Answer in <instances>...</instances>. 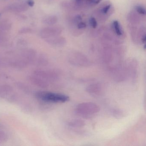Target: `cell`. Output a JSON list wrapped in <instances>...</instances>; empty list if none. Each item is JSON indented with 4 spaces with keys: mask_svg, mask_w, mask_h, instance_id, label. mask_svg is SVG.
Returning a JSON list of instances; mask_svg holds the SVG:
<instances>
[{
    "mask_svg": "<svg viewBox=\"0 0 146 146\" xmlns=\"http://www.w3.org/2000/svg\"><path fill=\"white\" fill-rule=\"evenodd\" d=\"M93 6H94L90 0H75L73 7L76 10L79 11Z\"/></svg>",
    "mask_w": 146,
    "mask_h": 146,
    "instance_id": "obj_15",
    "label": "cell"
},
{
    "mask_svg": "<svg viewBox=\"0 0 146 146\" xmlns=\"http://www.w3.org/2000/svg\"><path fill=\"white\" fill-rule=\"evenodd\" d=\"M82 21V17L80 15H77L74 17L73 19H72V25H74L76 26L77 24L79 22Z\"/></svg>",
    "mask_w": 146,
    "mask_h": 146,
    "instance_id": "obj_26",
    "label": "cell"
},
{
    "mask_svg": "<svg viewBox=\"0 0 146 146\" xmlns=\"http://www.w3.org/2000/svg\"><path fill=\"white\" fill-rule=\"evenodd\" d=\"M140 15L134 11L130 12L127 15V19L129 25H138L141 22Z\"/></svg>",
    "mask_w": 146,
    "mask_h": 146,
    "instance_id": "obj_13",
    "label": "cell"
},
{
    "mask_svg": "<svg viewBox=\"0 0 146 146\" xmlns=\"http://www.w3.org/2000/svg\"><path fill=\"white\" fill-rule=\"evenodd\" d=\"M34 74L43 78L48 82L52 81H55L59 77L58 73L54 70H38L35 71Z\"/></svg>",
    "mask_w": 146,
    "mask_h": 146,
    "instance_id": "obj_8",
    "label": "cell"
},
{
    "mask_svg": "<svg viewBox=\"0 0 146 146\" xmlns=\"http://www.w3.org/2000/svg\"><path fill=\"white\" fill-rule=\"evenodd\" d=\"M113 78L115 82H121L129 78V72L126 63L119 64L111 69Z\"/></svg>",
    "mask_w": 146,
    "mask_h": 146,
    "instance_id": "obj_5",
    "label": "cell"
},
{
    "mask_svg": "<svg viewBox=\"0 0 146 146\" xmlns=\"http://www.w3.org/2000/svg\"><path fill=\"white\" fill-rule=\"evenodd\" d=\"M68 58L69 63L75 66L86 67L91 65L89 59L80 52H72L69 54Z\"/></svg>",
    "mask_w": 146,
    "mask_h": 146,
    "instance_id": "obj_4",
    "label": "cell"
},
{
    "mask_svg": "<svg viewBox=\"0 0 146 146\" xmlns=\"http://www.w3.org/2000/svg\"><path fill=\"white\" fill-rule=\"evenodd\" d=\"M12 91V88L9 86H3L0 88V94L2 96L7 95Z\"/></svg>",
    "mask_w": 146,
    "mask_h": 146,
    "instance_id": "obj_21",
    "label": "cell"
},
{
    "mask_svg": "<svg viewBox=\"0 0 146 146\" xmlns=\"http://www.w3.org/2000/svg\"><path fill=\"white\" fill-rule=\"evenodd\" d=\"M139 28L135 25H129V29L130 31L131 36V40L135 44H141L140 42L139 36Z\"/></svg>",
    "mask_w": 146,
    "mask_h": 146,
    "instance_id": "obj_16",
    "label": "cell"
},
{
    "mask_svg": "<svg viewBox=\"0 0 146 146\" xmlns=\"http://www.w3.org/2000/svg\"><path fill=\"white\" fill-rule=\"evenodd\" d=\"M68 125L70 127L73 128H80L85 125V123L84 121L78 119H72L68 122Z\"/></svg>",
    "mask_w": 146,
    "mask_h": 146,
    "instance_id": "obj_17",
    "label": "cell"
},
{
    "mask_svg": "<svg viewBox=\"0 0 146 146\" xmlns=\"http://www.w3.org/2000/svg\"><path fill=\"white\" fill-rule=\"evenodd\" d=\"M110 112L113 116L117 118H121L125 115V111L119 108H112L110 111Z\"/></svg>",
    "mask_w": 146,
    "mask_h": 146,
    "instance_id": "obj_18",
    "label": "cell"
},
{
    "mask_svg": "<svg viewBox=\"0 0 146 146\" xmlns=\"http://www.w3.org/2000/svg\"><path fill=\"white\" fill-rule=\"evenodd\" d=\"M7 139V135L4 131L0 130V142L5 141Z\"/></svg>",
    "mask_w": 146,
    "mask_h": 146,
    "instance_id": "obj_27",
    "label": "cell"
},
{
    "mask_svg": "<svg viewBox=\"0 0 146 146\" xmlns=\"http://www.w3.org/2000/svg\"><path fill=\"white\" fill-rule=\"evenodd\" d=\"M105 87L101 83L97 82L87 86L86 90L88 94L93 97H98L101 96L105 92Z\"/></svg>",
    "mask_w": 146,
    "mask_h": 146,
    "instance_id": "obj_7",
    "label": "cell"
},
{
    "mask_svg": "<svg viewBox=\"0 0 146 146\" xmlns=\"http://www.w3.org/2000/svg\"><path fill=\"white\" fill-rule=\"evenodd\" d=\"M129 72V78L133 82H136L138 78V63L135 58L129 59L125 61Z\"/></svg>",
    "mask_w": 146,
    "mask_h": 146,
    "instance_id": "obj_6",
    "label": "cell"
},
{
    "mask_svg": "<svg viewBox=\"0 0 146 146\" xmlns=\"http://www.w3.org/2000/svg\"><path fill=\"white\" fill-rule=\"evenodd\" d=\"M75 111L78 116L85 118H90L100 111V108L93 102H83L77 106Z\"/></svg>",
    "mask_w": 146,
    "mask_h": 146,
    "instance_id": "obj_1",
    "label": "cell"
},
{
    "mask_svg": "<svg viewBox=\"0 0 146 146\" xmlns=\"http://www.w3.org/2000/svg\"><path fill=\"white\" fill-rule=\"evenodd\" d=\"M135 11L139 15L141 16H145L146 14V11L143 7L141 5H137L135 7Z\"/></svg>",
    "mask_w": 146,
    "mask_h": 146,
    "instance_id": "obj_23",
    "label": "cell"
},
{
    "mask_svg": "<svg viewBox=\"0 0 146 146\" xmlns=\"http://www.w3.org/2000/svg\"><path fill=\"white\" fill-rule=\"evenodd\" d=\"M90 2H91L92 5L93 6H94L100 3L102 0H90Z\"/></svg>",
    "mask_w": 146,
    "mask_h": 146,
    "instance_id": "obj_30",
    "label": "cell"
},
{
    "mask_svg": "<svg viewBox=\"0 0 146 146\" xmlns=\"http://www.w3.org/2000/svg\"><path fill=\"white\" fill-rule=\"evenodd\" d=\"M89 24L93 29H96L97 26V22L96 19L94 17H91L89 19Z\"/></svg>",
    "mask_w": 146,
    "mask_h": 146,
    "instance_id": "obj_24",
    "label": "cell"
},
{
    "mask_svg": "<svg viewBox=\"0 0 146 146\" xmlns=\"http://www.w3.org/2000/svg\"><path fill=\"white\" fill-rule=\"evenodd\" d=\"M114 9L111 3L108 1H105L96 10V16L100 23H104L113 14Z\"/></svg>",
    "mask_w": 146,
    "mask_h": 146,
    "instance_id": "obj_3",
    "label": "cell"
},
{
    "mask_svg": "<svg viewBox=\"0 0 146 146\" xmlns=\"http://www.w3.org/2000/svg\"><path fill=\"white\" fill-rule=\"evenodd\" d=\"M26 3L28 5V6L30 7H33L35 4V1L34 0H27Z\"/></svg>",
    "mask_w": 146,
    "mask_h": 146,
    "instance_id": "obj_29",
    "label": "cell"
},
{
    "mask_svg": "<svg viewBox=\"0 0 146 146\" xmlns=\"http://www.w3.org/2000/svg\"><path fill=\"white\" fill-rule=\"evenodd\" d=\"M112 31L118 38L122 39L125 37V33L119 22L115 20L111 24Z\"/></svg>",
    "mask_w": 146,
    "mask_h": 146,
    "instance_id": "obj_12",
    "label": "cell"
},
{
    "mask_svg": "<svg viewBox=\"0 0 146 146\" xmlns=\"http://www.w3.org/2000/svg\"><path fill=\"white\" fill-rule=\"evenodd\" d=\"M36 96L42 101L48 103H65L70 100V97L66 95L45 91L37 92Z\"/></svg>",
    "mask_w": 146,
    "mask_h": 146,
    "instance_id": "obj_2",
    "label": "cell"
},
{
    "mask_svg": "<svg viewBox=\"0 0 146 146\" xmlns=\"http://www.w3.org/2000/svg\"><path fill=\"white\" fill-rule=\"evenodd\" d=\"M31 32V29L29 28H23L21 29L19 31V33L20 34H26L30 33Z\"/></svg>",
    "mask_w": 146,
    "mask_h": 146,
    "instance_id": "obj_28",
    "label": "cell"
},
{
    "mask_svg": "<svg viewBox=\"0 0 146 146\" xmlns=\"http://www.w3.org/2000/svg\"><path fill=\"white\" fill-rule=\"evenodd\" d=\"M75 27H76V29H77L79 30L80 31H83L84 29L87 27V25H86V23H84V22H82V21H81L79 22V23L77 24Z\"/></svg>",
    "mask_w": 146,
    "mask_h": 146,
    "instance_id": "obj_25",
    "label": "cell"
},
{
    "mask_svg": "<svg viewBox=\"0 0 146 146\" xmlns=\"http://www.w3.org/2000/svg\"><path fill=\"white\" fill-rule=\"evenodd\" d=\"M45 40L49 45L56 47L63 46L66 44V42L64 37L60 36L48 38L45 39Z\"/></svg>",
    "mask_w": 146,
    "mask_h": 146,
    "instance_id": "obj_11",
    "label": "cell"
},
{
    "mask_svg": "<svg viewBox=\"0 0 146 146\" xmlns=\"http://www.w3.org/2000/svg\"><path fill=\"white\" fill-rule=\"evenodd\" d=\"M62 31V29L60 27H47L41 30L40 32V36L42 39H46L60 36Z\"/></svg>",
    "mask_w": 146,
    "mask_h": 146,
    "instance_id": "obj_9",
    "label": "cell"
},
{
    "mask_svg": "<svg viewBox=\"0 0 146 146\" xmlns=\"http://www.w3.org/2000/svg\"><path fill=\"white\" fill-rule=\"evenodd\" d=\"M29 79L34 85L42 88H47L49 85L48 82L35 74L29 76Z\"/></svg>",
    "mask_w": 146,
    "mask_h": 146,
    "instance_id": "obj_10",
    "label": "cell"
},
{
    "mask_svg": "<svg viewBox=\"0 0 146 146\" xmlns=\"http://www.w3.org/2000/svg\"><path fill=\"white\" fill-rule=\"evenodd\" d=\"M17 86L19 89L22 90L25 93H29L30 92V89L29 88V86H27L25 84L23 83H17Z\"/></svg>",
    "mask_w": 146,
    "mask_h": 146,
    "instance_id": "obj_22",
    "label": "cell"
},
{
    "mask_svg": "<svg viewBox=\"0 0 146 146\" xmlns=\"http://www.w3.org/2000/svg\"><path fill=\"white\" fill-rule=\"evenodd\" d=\"M1 13H0V17H1Z\"/></svg>",
    "mask_w": 146,
    "mask_h": 146,
    "instance_id": "obj_31",
    "label": "cell"
},
{
    "mask_svg": "<svg viewBox=\"0 0 146 146\" xmlns=\"http://www.w3.org/2000/svg\"><path fill=\"white\" fill-rule=\"evenodd\" d=\"M11 27V25L7 21H3L0 23V29L3 31H8Z\"/></svg>",
    "mask_w": 146,
    "mask_h": 146,
    "instance_id": "obj_20",
    "label": "cell"
},
{
    "mask_svg": "<svg viewBox=\"0 0 146 146\" xmlns=\"http://www.w3.org/2000/svg\"><path fill=\"white\" fill-rule=\"evenodd\" d=\"M58 17L56 16L53 15L46 18L44 19L43 22L45 24L49 25H53L55 24L58 22Z\"/></svg>",
    "mask_w": 146,
    "mask_h": 146,
    "instance_id": "obj_19",
    "label": "cell"
},
{
    "mask_svg": "<svg viewBox=\"0 0 146 146\" xmlns=\"http://www.w3.org/2000/svg\"><path fill=\"white\" fill-rule=\"evenodd\" d=\"M29 6L26 3H17L12 4L7 7V9L9 11L20 13L27 11Z\"/></svg>",
    "mask_w": 146,
    "mask_h": 146,
    "instance_id": "obj_14",
    "label": "cell"
}]
</instances>
